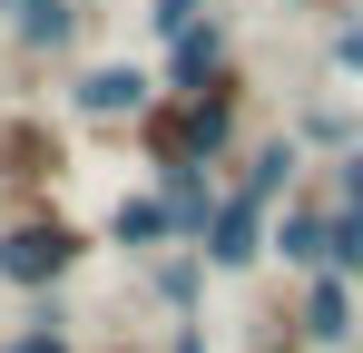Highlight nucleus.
<instances>
[{
  "mask_svg": "<svg viewBox=\"0 0 363 353\" xmlns=\"http://www.w3.org/2000/svg\"><path fill=\"white\" fill-rule=\"evenodd\" d=\"M99 255V226H79L60 196H10L0 206V285L30 304H60V285Z\"/></svg>",
  "mask_w": 363,
  "mask_h": 353,
  "instance_id": "nucleus-1",
  "label": "nucleus"
},
{
  "mask_svg": "<svg viewBox=\"0 0 363 353\" xmlns=\"http://www.w3.org/2000/svg\"><path fill=\"white\" fill-rule=\"evenodd\" d=\"M69 128L50 108H0V206L10 196H60L69 186Z\"/></svg>",
  "mask_w": 363,
  "mask_h": 353,
  "instance_id": "nucleus-2",
  "label": "nucleus"
},
{
  "mask_svg": "<svg viewBox=\"0 0 363 353\" xmlns=\"http://www.w3.org/2000/svg\"><path fill=\"white\" fill-rule=\"evenodd\" d=\"M147 99H157V59H89V69L69 79V118H89V128H108V138H128V128L147 118Z\"/></svg>",
  "mask_w": 363,
  "mask_h": 353,
  "instance_id": "nucleus-3",
  "label": "nucleus"
},
{
  "mask_svg": "<svg viewBox=\"0 0 363 353\" xmlns=\"http://www.w3.org/2000/svg\"><path fill=\"white\" fill-rule=\"evenodd\" d=\"M99 245H118L128 265H157L167 245H186V226H177V206L157 186H118V206L99 216Z\"/></svg>",
  "mask_w": 363,
  "mask_h": 353,
  "instance_id": "nucleus-4",
  "label": "nucleus"
},
{
  "mask_svg": "<svg viewBox=\"0 0 363 353\" xmlns=\"http://www.w3.org/2000/svg\"><path fill=\"white\" fill-rule=\"evenodd\" d=\"M295 334H304V353H344L363 334V285H344V275H304L295 294Z\"/></svg>",
  "mask_w": 363,
  "mask_h": 353,
  "instance_id": "nucleus-5",
  "label": "nucleus"
},
{
  "mask_svg": "<svg viewBox=\"0 0 363 353\" xmlns=\"http://www.w3.org/2000/svg\"><path fill=\"white\" fill-rule=\"evenodd\" d=\"M324 235H334V206H324V186H295L285 206H275V235H265V265H285V275H324Z\"/></svg>",
  "mask_w": 363,
  "mask_h": 353,
  "instance_id": "nucleus-6",
  "label": "nucleus"
},
{
  "mask_svg": "<svg viewBox=\"0 0 363 353\" xmlns=\"http://www.w3.org/2000/svg\"><path fill=\"white\" fill-rule=\"evenodd\" d=\"M0 10H10V50L30 59L79 50V30H89V0H0Z\"/></svg>",
  "mask_w": 363,
  "mask_h": 353,
  "instance_id": "nucleus-7",
  "label": "nucleus"
},
{
  "mask_svg": "<svg viewBox=\"0 0 363 353\" xmlns=\"http://www.w3.org/2000/svg\"><path fill=\"white\" fill-rule=\"evenodd\" d=\"M226 59H236V40H226V20L206 10L196 30H177V40L157 50V89H196V79H216Z\"/></svg>",
  "mask_w": 363,
  "mask_h": 353,
  "instance_id": "nucleus-8",
  "label": "nucleus"
},
{
  "mask_svg": "<svg viewBox=\"0 0 363 353\" xmlns=\"http://www.w3.org/2000/svg\"><path fill=\"white\" fill-rule=\"evenodd\" d=\"M206 285H216V275H206L196 245H167V255L147 265V304H157L167 324H196V314H206Z\"/></svg>",
  "mask_w": 363,
  "mask_h": 353,
  "instance_id": "nucleus-9",
  "label": "nucleus"
},
{
  "mask_svg": "<svg viewBox=\"0 0 363 353\" xmlns=\"http://www.w3.org/2000/svg\"><path fill=\"white\" fill-rule=\"evenodd\" d=\"M295 147H304V157H324V167H334V157H354V147H363V118L344 108V99H314V108L295 118Z\"/></svg>",
  "mask_w": 363,
  "mask_h": 353,
  "instance_id": "nucleus-10",
  "label": "nucleus"
},
{
  "mask_svg": "<svg viewBox=\"0 0 363 353\" xmlns=\"http://www.w3.org/2000/svg\"><path fill=\"white\" fill-rule=\"evenodd\" d=\"M0 353H79V334H69V314H60V304H30V314L0 334Z\"/></svg>",
  "mask_w": 363,
  "mask_h": 353,
  "instance_id": "nucleus-11",
  "label": "nucleus"
},
{
  "mask_svg": "<svg viewBox=\"0 0 363 353\" xmlns=\"http://www.w3.org/2000/svg\"><path fill=\"white\" fill-rule=\"evenodd\" d=\"M324 206H334V216H363V147L324 167Z\"/></svg>",
  "mask_w": 363,
  "mask_h": 353,
  "instance_id": "nucleus-12",
  "label": "nucleus"
},
{
  "mask_svg": "<svg viewBox=\"0 0 363 353\" xmlns=\"http://www.w3.org/2000/svg\"><path fill=\"white\" fill-rule=\"evenodd\" d=\"M245 353H304V334H295V304H265L255 314V344Z\"/></svg>",
  "mask_w": 363,
  "mask_h": 353,
  "instance_id": "nucleus-13",
  "label": "nucleus"
},
{
  "mask_svg": "<svg viewBox=\"0 0 363 353\" xmlns=\"http://www.w3.org/2000/svg\"><path fill=\"white\" fill-rule=\"evenodd\" d=\"M196 20H206V0H147V40H157V50H167L177 30H196Z\"/></svg>",
  "mask_w": 363,
  "mask_h": 353,
  "instance_id": "nucleus-14",
  "label": "nucleus"
},
{
  "mask_svg": "<svg viewBox=\"0 0 363 353\" xmlns=\"http://www.w3.org/2000/svg\"><path fill=\"white\" fill-rule=\"evenodd\" d=\"M324 59H334V79H363V20H334Z\"/></svg>",
  "mask_w": 363,
  "mask_h": 353,
  "instance_id": "nucleus-15",
  "label": "nucleus"
},
{
  "mask_svg": "<svg viewBox=\"0 0 363 353\" xmlns=\"http://www.w3.org/2000/svg\"><path fill=\"white\" fill-rule=\"evenodd\" d=\"M157 353H216V344H206V314H196V324H167V334H157Z\"/></svg>",
  "mask_w": 363,
  "mask_h": 353,
  "instance_id": "nucleus-16",
  "label": "nucleus"
},
{
  "mask_svg": "<svg viewBox=\"0 0 363 353\" xmlns=\"http://www.w3.org/2000/svg\"><path fill=\"white\" fill-rule=\"evenodd\" d=\"M99 353H157V344H128V334H118V344H99Z\"/></svg>",
  "mask_w": 363,
  "mask_h": 353,
  "instance_id": "nucleus-17",
  "label": "nucleus"
},
{
  "mask_svg": "<svg viewBox=\"0 0 363 353\" xmlns=\"http://www.w3.org/2000/svg\"><path fill=\"white\" fill-rule=\"evenodd\" d=\"M295 10H344V0H295Z\"/></svg>",
  "mask_w": 363,
  "mask_h": 353,
  "instance_id": "nucleus-18",
  "label": "nucleus"
}]
</instances>
